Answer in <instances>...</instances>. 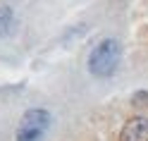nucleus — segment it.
Masks as SVG:
<instances>
[{"label":"nucleus","mask_w":148,"mask_h":141,"mask_svg":"<svg viewBox=\"0 0 148 141\" xmlns=\"http://www.w3.org/2000/svg\"><path fill=\"white\" fill-rule=\"evenodd\" d=\"M119 62H122V43L117 39H103L100 43L93 45L88 55V72L98 79H108L117 72Z\"/></svg>","instance_id":"f257e3e1"},{"label":"nucleus","mask_w":148,"mask_h":141,"mask_svg":"<svg viewBox=\"0 0 148 141\" xmlns=\"http://www.w3.org/2000/svg\"><path fill=\"white\" fill-rule=\"evenodd\" d=\"M50 122H53V117H50L48 110H43V108L26 110L22 115V120H19L14 141H41L45 136V131H48Z\"/></svg>","instance_id":"f03ea898"},{"label":"nucleus","mask_w":148,"mask_h":141,"mask_svg":"<svg viewBox=\"0 0 148 141\" xmlns=\"http://www.w3.org/2000/svg\"><path fill=\"white\" fill-rule=\"evenodd\" d=\"M119 141H148V117H129L119 129Z\"/></svg>","instance_id":"7ed1b4c3"},{"label":"nucleus","mask_w":148,"mask_h":141,"mask_svg":"<svg viewBox=\"0 0 148 141\" xmlns=\"http://www.w3.org/2000/svg\"><path fill=\"white\" fill-rule=\"evenodd\" d=\"M12 26H14V12H12V7L3 5V7H0V39L10 36Z\"/></svg>","instance_id":"20e7f679"}]
</instances>
